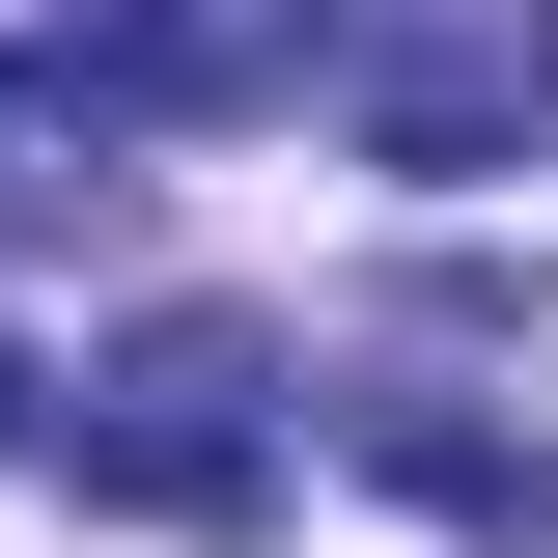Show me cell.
<instances>
[{"label": "cell", "mask_w": 558, "mask_h": 558, "mask_svg": "<svg viewBox=\"0 0 558 558\" xmlns=\"http://www.w3.org/2000/svg\"><path fill=\"white\" fill-rule=\"evenodd\" d=\"M336 84L391 168H502L558 112V0H336Z\"/></svg>", "instance_id": "2"}, {"label": "cell", "mask_w": 558, "mask_h": 558, "mask_svg": "<svg viewBox=\"0 0 558 558\" xmlns=\"http://www.w3.org/2000/svg\"><path fill=\"white\" fill-rule=\"evenodd\" d=\"M112 196V112H84L57 57H0V252H28V223H84Z\"/></svg>", "instance_id": "4"}, {"label": "cell", "mask_w": 558, "mask_h": 558, "mask_svg": "<svg viewBox=\"0 0 558 558\" xmlns=\"http://www.w3.org/2000/svg\"><path fill=\"white\" fill-rule=\"evenodd\" d=\"M279 475H307V391H279L252 307H140V336L84 363V502H140V531H252Z\"/></svg>", "instance_id": "1"}, {"label": "cell", "mask_w": 558, "mask_h": 558, "mask_svg": "<svg viewBox=\"0 0 558 558\" xmlns=\"http://www.w3.org/2000/svg\"><path fill=\"white\" fill-rule=\"evenodd\" d=\"M307 57H336V0H57V84H84V112H279V84H307Z\"/></svg>", "instance_id": "3"}, {"label": "cell", "mask_w": 558, "mask_h": 558, "mask_svg": "<svg viewBox=\"0 0 558 558\" xmlns=\"http://www.w3.org/2000/svg\"><path fill=\"white\" fill-rule=\"evenodd\" d=\"M0 475H28V363H0Z\"/></svg>", "instance_id": "5"}]
</instances>
